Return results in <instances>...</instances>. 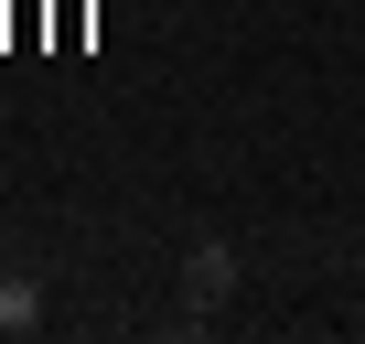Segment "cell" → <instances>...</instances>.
<instances>
[{"label":"cell","instance_id":"2","mask_svg":"<svg viewBox=\"0 0 365 344\" xmlns=\"http://www.w3.org/2000/svg\"><path fill=\"white\" fill-rule=\"evenodd\" d=\"M33 312H43L33 280H0V333H33Z\"/></svg>","mask_w":365,"mask_h":344},{"label":"cell","instance_id":"1","mask_svg":"<svg viewBox=\"0 0 365 344\" xmlns=\"http://www.w3.org/2000/svg\"><path fill=\"white\" fill-rule=\"evenodd\" d=\"M226 290H237V258L226 248H194V258H182V301H194V312H215Z\"/></svg>","mask_w":365,"mask_h":344}]
</instances>
